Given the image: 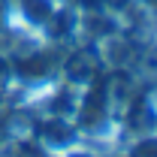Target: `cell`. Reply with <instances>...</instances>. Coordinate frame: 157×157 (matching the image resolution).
<instances>
[]
</instances>
